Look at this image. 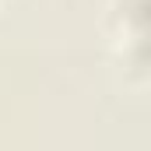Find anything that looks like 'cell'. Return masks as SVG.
<instances>
[{"mask_svg": "<svg viewBox=\"0 0 151 151\" xmlns=\"http://www.w3.org/2000/svg\"><path fill=\"white\" fill-rule=\"evenodd\" d=\"M109 28L119 67H144L151 74V0H109Z\"/></svg>", "mask_w": 151, "mask_h": 151, "instance_id": "1", "label": "cell"}]
</instances>
